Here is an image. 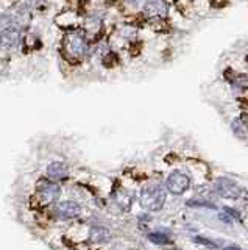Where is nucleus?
<instances>
[{"mask_svg":"<svg viewBox=\"0 0 248 250\" xmlns=\"http://www.w3.org/2000/svg\"><path fill=\"white\" fill-rule=\"evenodd\" d=\"M195 242H200V244H205V246H208V247H217L215 244H212L211 241H206V239L200 238V236H197V238H195Z\"/></svg>","mask_w":248,"mask_h":250,"instance_id":"obj_17","label":"nucleus"},{"mask_svg":"<svg viewBox=\"0 0 248 250\" xmlns=\"http://www.w3.org/2000/svg\"><path fill=\"white\" fill-rule=\"evenodd\" d=\"M20 38H22L20 30L13 25L0 33V45H2L3 49H14V47L19 45Z\"/></svg>","mask_w":248,"mask_h":250,"instance_id":"obj_7","label":"nucleus"},{"mask_svg":"<svg viewBox=\"0 0 248 250\" xmlns=\"http://www.w3.org/2000/svg\"><path fill=\"white\" fill-rule=\"evenodd\" d=\"M13 27V21L10 14H0V33L5 31L6 28Z\"/></svg>","mask_w":248,"mask_h":250,"instance_id":"obj_14","label":"nucleus"},{"mask_svg":"<svg viewBox=\"0 0 248 250\" xmlns=\"http://www.w3.org/2000/svg\"><path fill=\"white\" fill-rule=\"evenodd\" d=\"M36 197L42 207L55 205L61 197V188L57 182H53V180H50V178L41 180V182L38 183Z\"/></svg>","mask_w":248,"mask_h":250,"instance_id":"obj_2","label":"nucleus"},{"mask_svg":"<svg viewBox=\"0 0 248 250\" xmlns=\"http://www.w3.org/2000/svg\"><path fill=\"white\" fill-rule=\"evenodd\" d=\"M225 211H227V213H229V216L231 217H234V219H239V213L236 209H231V208H225Z\"/></svg>","mask_w":248,"mask_h":250,"instance_id":"obj_18","label":"nucleus"},{"mask_svg":"<svg viewBox=\"0 0 248 250\" xmlns=\"http://www.w3.org/2000/svg\"><path fill=\"white\" fill-rule=\"evenodd\" d=\"M55 216L61 221H71L81 214V207L74 200H63L55 203Z\"/></svg>","mask_w":248,"mask_h":250,"instance_id":"obj_4","label":"nucleus"},{"mask_svg":"<svg viewBox=\"0 0 248 250\" xmlns=\"http://www.w3.org/2000/svg\"><path fill=\"white\" fill-rule=\"evenodd\" d=\"M69 175V167L64 161H52L47 166V177L53 182H59V180H66Z\"/></svg>","mask_w":248,"mask_h":250,"instance_id":"obj_9","label":"nucleus"},{"mask_svg":"<svg viewBox=\"0 0 248 250\" xmlns=\"http://www.w3.org/2000/svg\"><path fill=\"white\" fill-rule=\"evenodd\" d=\"M128 2H131V3H136V2H139V0H128Z\"/></svg>","mask_w":248,"mask_h":250,"instance_id":"obj_19","label":"nucleus"},{"mask_svg":"<svg viewBox=\"0 0 248 250\" xmlns=\"http://www.w3.org/2000/svg\"><path fill=\"white\" fill-rule=\"evenodd\" d=\"M215 189L219 192L222 197L225 199H239L240 194H242V189H240V186L232 182L231 178H227V177H220L219 180L215 182Z\"/></svg>","mask_w":248,"mask_h":250,"instance_id":"obj_5","label":"nucleus"},{"mask_svg":"<svg viewBox=\"0 0 248 250\" xmlns=\"http://www.w3.org/2000/svg\"><path fill=\"white\" fill-rule=\"evenodd\" d=\"M114 200L122 209H128L131 207V202H133V195H131L130 192H127L123 188H120V189L114 194Z\"/></svg>","mask_w":248,"mask_h":250,"instance_id":"obj_13","label":"nucleus"},{"mask_svg":"<svg viewBox=\"0 0 248 250\" xmlns=\"http://www.w3.org/2000/svg\"><path fill=\"white\" fill-rule=\"evenodd\" d=\"M10 16H11V21H13L14 27H25V25H28V22H30V11L27 10L25 6L14 8V11Z\"/></svg>","mask_w":248,"mask_h":250,"instance_id":"obj_11","label":"nucleus"},{"mask_svg":"<svg viewBox=\"0 0 248 250\" xmlns=\"http://www.w3.org/2000/svg\"><path fill=\"white\" fill-rule=\"evenodd\" d=\"M64 47H66V50L71 57L81 58V57H84V53H86V50H88V42H86V39H84L83 35L71 33V35H67L64 39Z\"/></svg>","mask_w":248,"mask_h":250,"instance_id":"obj_3","label":"nucleus"},{"mask_svg":"<svg viewBox=\"0 0 248 250\" xmlns=\"http://www.w3.org/2000/svg\"><path fill=\"white\" fill-rule=\"evenodd\" d=\"M110 238H111V233L103 225H92L89 229V241L92 242L102 244V242H106Z\"/></svg>","mask_w":248,"mask_h":250,"instance_id":"obj_10","label":"nucleus"},{"mask_svg":"<svg viewBox=\"0 0 248 250\" xmlns=\"http://www.w3.org/2000/svg\"><path fill=\"white\" fill-rule=\"evenodd\" d=\"M189 205H195V207H208V208H215L212 203L208 202H200V200H189Z\"/></svg>","mask_w":248,"mask_h":250,"instance_id":"obj_16","label":"nucleus"},{"mask_svg":"<svg viewBox=\"0 0 248 250\" xmlns=\"http://www.w3.org/2000/svg\"><path fill=\"white\" fill-rule=\"evenodd\" d=\"M167 199V189L162 185H149L145 186L139 195L142 208L147 211H159L164 207Z\"/></svg>","mask_w":248,"mask_h":250,"instance_id":"obj_1","label":"nucleus"},{"mask_svg":"<svg viewBox=\"0 0 248 250\" xmlns=\"http://www.w3.org/2000/svg\"><path fill=\"white\" fill-rule=\"evenodd\" d=\"M189 183H191V180H189L188 175L183 174V172L175 170V172H172V174L169 175L166 186H167V191H170L172 194L180 195V194H183L186 189H188Z\"/></svg>","mask_w":248,"mask_h":250,"instance_id":"obj_6","label":"nucleus"},{"mask_svg":"<svg viewBox=\"0 0 248 250\" xmlns=\"http://www.w3.org/2000/svg\"><path fill=\"white\" fill-rule=\"evenodd\" d=\"M149 239L152 242H154V244H167L169 242V238L166 236V234H161V233H150Z\"/></svg>","mask_w":248,"mask_h":250,"instance_id":"obj_15","label":"nucleus"},{"mask_svg":"<svg viewBox=\"0 0 248 250\" xmlns=\"http://www.w3.org/2000/svg\"><path fill=\"white\" fill-rule=\"evenodd\" d=\"M144 14L147 18H166L167 3L164 0H147L144 5Z\"/></svg>","mask_w":248,"mask_h":250,"instance_id":"obj_8","label":"nucleus"},{"mask_svg":"<svg viewBox=\"0 0 248 250\" xmlns=\"http://www.w3.org/2000/svg\"><path fill=\"white\" fill-rule=\"evenodd\" d=\"M247 122H248V117H240V119H234L232 121V124H231V128H232V131H234V135L237 136V138H240V139H244V138H247L248 136V125H247Z\"/></svg>","mask_w":248,"mask_h":250,"instance_id":"obj_12","label":"nucleus"}]
</instances>
